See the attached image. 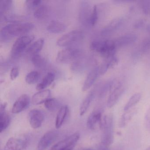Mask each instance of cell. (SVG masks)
Wrapping results in <instances>:
<instances>
[{
	"label": "cell",
	"mask_w": 150,
	"mask_h": 150,
	"mask_svg": "<svg viewBox=\"0 0 150 150\" xmlns=\"http://www.w3.org/2000/svg\"><path fill=\"white\" fill-rule=\"evenodd\" d=\"M34 24L31 23H13L5 26L1 30V41H7L14 37L22 36L31 31Z\"/></svg>",
	"instance_id": "cell-1"
},
{
	"label": "cell",
	"mask_w": 150,
	"mask_h": 150,
	"mask_svg": "<svg viewBox=\"0 0 150 150\" xmlns=\"http://www.w3.org/2000/svg\"><path fill=\"white\" fill-rule=\"evenodd\" d=\"M90 48L105 58L115 55L117 50L113 40H94L91 42Z\"/></svg>",
	"instance_id": "cell-2"
},
{
	"label": "cell",
	"mask_w": 150,
	"mask_h": 150,
	"mask_svg": "<svg viewBox=\"0 0 150 150\" xmlns=\"http://www.w3.org/2000/svg\"><path fill=\"white\" fill-rule=\"evenodd\" d=\"M100 128L103 131L102 144L109 146L114 141V120L113 115L110 114L103 118Z\"/></svg>",
	"instance_id": "cell-3"
},
{
	"label": "cell",
	"mask_w": 150,
	"mask_h": 150,
	"mask_svg": "<svg viewBox=\"0 0 150 150\" xmlns=\"http://www.w3.org/2000/svg\"><path fill=\"white\" fill-rule=\"evenodd\" d=\"M82 52L78 48H66L59 51L57 54L56 61L62 64H69L74 62L81 57Z\"/></svg>",
	"instance_id": "cell-4"
},
{
	"label": "cell",
	"mask_w": 150,
	"mask_h": 150,
	"mask_svg": "<svg viewBox=\"0 0 150 150\" xmlns=\"http://www.w3.org/2000/svg\"><path fill=\"white\" fill-rule=\"evenodd\" d=\"M84 37V33L81 30H72L59 38L57 41V44L59 47H68L80 42Z\"/></svg>",
	"instance_id": "cell-5"
},
{
	"label": "cell",
	"mask_w": 150,
	"mask_h": 150,
	"mask_svg": "<svg viewBox=\"0 0 150 150\" xmlns=\"http://www.w3.org/2000/svg\"><path fill=\"white\" fill-rule=\"evenodd\" d=\"M33 35H25L20 37L13 45L11 50V55L14 58H17L20 56L27 47L34 40Z\"/></svg>",
	"instance_id": "cell-6"
},
{
	"label": "cell",
	"mask_w": 150,
	"mask_h": 150,
	"mask_svg": "<svg viewBox=\"0 0 150 150\" xmlns=\"http://www.w3.org/2000/svg\"><path fill=\"white\" fill-rule=\"evenodd\" d=\"M80 135L77 132L54 145L50 150H72L79 139Z\"/></svg>",
	"instance_id": "cell-7"
},
{
	"label": "cell",
	"mask_w": 150,
	"mask_h": 150,
	"mask_svg": "<svg viewBox=\"0 0 150 150\" xmlns=\"http://www.w3.org/2000/svg\"><path fill=\"white\" fill-rule=\"evenodd\" d=\"M124 86L121 83L117 82L113 89L110 91L109 96L107 100V105L108 108L114 107L118 102L125 91Z\"/></svg>",
	"instance_id": "cell-8"
},
{
	"label": "cell",
	"mask_w": 150,
	"mask_h": 150,
	"mask_svg": "<svg viewBox=\"0 0 150 150\" xmlns=\"http://www.w3.org/2000/svg\"><path fill=\"white\" fill-rule=\"evenodd\" d=\"M58 137L57 132L50 131L45 133L42 137L38 145V150H45L50 146Z\"/></svg>",
	"instance_id": "cell-9"
},
{
	"label": "cell",
	"mask_w": 150,
	"mask_h": 150,
	"mask_svg": "<svg viewBox=\"0 0 150 150\" xmlns=\"http://www.w3.org/2000/svg\"><path fill=\"white\" fill-rule=\"evenodd\" d=\"M28 140L21 138H10L5 145L4 150H23L28 145Z\"/></svg>",
	"instance_id": "cell-10"
},
{
	"label": "cell",
	"mask_w": 150,
	"mask_h": 150,
	"mask_svg": "<svg viewBox=\"0 0 150 150\" xmlns=\"http://www.w3.org/2000/svg\"><path fill=\"white\" fill-rule=\"evenodd\" d=\"M44 118L43 113L39 110H32L29 113V122L30 126L33 129H37L40 128L43 122Z\"/></svg>",
	"instance_id": "cell-11"
},
{
	"label": "cell",
	"mask_w": 150,
	"mask_h": 150,
	"mask_svg": "<svg viewBox=\"0 0 150 150\" xmlns=\"http://www.w3.org/2000/svg\"><path fill=\"white\" fill-rule=\"evenodd\" d=\"M30 99L28 95H22L14 103L12 112L13 114H18L28 108L30 104Z\"/></svg>",
	"instance_id": "cell-12"
},
{
	"label": "cell",
	"mask_w": 150,
	"mask_h": 150,
	"mask_svg": "<svg viewBox=\"0 0 150 150\" xmlns=\"http://www.w3.org/2000/svg\"><path fill=\"white\" fill-rule=\"evenodd\" d=\"M92 10L89 4L85 1H82L80 7L79 18L81 24L84 26L90 25V19Z\"/></svg>",
	"instance_id": "cell-13"
},
{
	"label": "cell",
	"mask_w": 150,
	"mask_h": 150,
	"mask_svg": "<svg viewBox=\"0 0 150 150\" xmlns=\"http://www.w3.org/2000/svg\"><path fill=\"white\" fill-rule=\"evenodd\" d=\"M103 117L102 113L100 110H94L88 116L87 121V126L90 129H93L97 124L100 126Z\"/></svg>",
	"instance_id": "cell-14"
},
{
	"label": "cell",
	"mask_w": 150,
	"mask_h": 150,
	"mask_svg": "<svg viewBox=\"0 0 150 150\" xmlns=\"http://www.w3.org/2000/svg\"><path fill=\"white\" fill-rule=\"evenodd\" d=\"M124 20L123 18H117L110 22L102 30L101 34L103 36H107L117 30L123 24Z\"/></svg>",
	"instance_id": "cell-15"
},
{
	"label": "cell",
	"mask_w": 150,
	"mask_h": 150,
	"mask_svg": "<svg viewBox=\"0 0 150 150\" xmlns=\"http://www.w3.org/2000/svg\"><path fill=\"white\" fill-rule=\"evenodd\" d=\"M100 75L99 66L96 67L92 69L88 74L82 88V91H85L89 89L94 84Z\"/></svg>",
	"instance_id": "cell-16"
},
{
	"label": "cell",
	"mask_w": 150,
	"mask_h": 150,
	"mask_svg": "<svg viewBox=\"0 0 150 150\" xmlns=\"http://www.w3.org/2000/svg\"><path fill=\"white\" fill-rule=\"evenodd\" d=\"M137 37L134 34H128L113 40L116 48H120L126 45H129L134 43L137 40Z\"/></svg>",
	"instance_id": "cell-17"
},
{
	"label": "cell",
	"mask_w": 150,
	"mask_h": 150,
	"mask_svg": "<svg viewBox=\"0 0 150 150\" xmlns=\"http://www.w3.org/2000/svg\"><path fill=\"white\" fill-rule=\"evenodd\" d=\"M51 93L49 89H45L35 93L32 96L31 102L34 105H39L45 103L50 98Z\"/></svg>",
	"instance_id": "cell-18"
},
{
	"label": "cell",
	"mask_w": 150,
	"mask_h": 150,
	"mask_svg": "<svg viewBox=\"0 0 150 150\" xmlns=\"http://www.w3.org/2000/svg\"><path fill=\"white\" fill-rule=\"evenodd\" d=\"M67 28L66 25L59 21H52L46 28L47 31L53 34H60L66 31Z\"/></svg>",
	"instance_id": "cell-19"
},
{
	"label": "cell",
	"mask_w": 150,
	"mask_h": 150,
	"mask_svg": "<svg viewBox=\"0 0 150 150\" xmlns=\"http://www.w3.org/2000/svg\"><path fill=\"white\" fill-rule=\"evenodd\" d=\"M69 108L67 105H64L60 108L56 117L55 121L56 128L59 129L62 126L69 114Z\"/></svg>",
	"instance_id": "cell-20"
},
{
	"label": "cell",
	"mask_w": 150,
	"mask_h": 150,
	"mask_svg": "<svg viewBox=\"0 0 150 150\" xmlns=\"http://www.w3.org/2000/svg\"><path fill=\"white\" fill-rule=\"evenodd\" d=\"M137 112V110L136 109H131L129 110L125 111V113H124L119 121V127L120 128H124L130 122L132 117L136 115Z\"/></svg>",
	"instance_id": "cell-21"
},
{
	"label": "cell",
	"mask_w": 150,
	"mask_h": 150,
	"mask_svg": "<svg viewBox=\"0 0 150 150\" xmlns=\"http://www.w3.org/2000/svg\"><path fill=\"white\" fill-rule=\"evenodd\" d=\"M44 44V39L42 38H39L33 42L31 45H30L26 50V52L27 53L33 56L38 54V53L42 50Z\"/></svg>",
	"instance_id": "cell-22"
},
{
	"label": "cell",
	"mask_w": 150,
	"mask_h": 150,
	"mask_svg": "<svg viewBox=\"0 0 150 150\" xmlns=\"http://www.w3.org/2000/svg\"><path fill=\"white\" fill-rule=\"evenodd\" d=\"M55 79V74L52 72H49L45 76L42 80L38 84L36 89L38 91L45 90V88L51 85Z\"/></svg>",
	"instance_id": "cell-23"
},
{
	"label": "cell",
	"mask_w": 150,
	"mask_h": 150,
	"mask_svg": "<svg viewBox=\"0 0 150 150\" xmlns=\"http://www.w3.org/2000/svg\"><path fill=\"white\" fill-rule=\"evenodd\" d=\"M94 91H92L87 95L81 103L79 113L81 116L83 115L86 112L95 97Z\"/></svg>",
	"instance_id": "cell-24"
},
{
	"label": "cell",
	"mask_w": 150,
	"mask_h": 150,
	"mask_svg": "<svg viewBox=\"0 0 150 150\" xmlns=\"http://www.w3.org/2000/svg\"><path fill=\"white\" fill-rule=\"evenodd\" d=\"M10 117L6 110H0V132H2L9 126Z\"/></svg>",
	"instance_id": "cell-25"
},
{
	"label": "cell",
	"mask_w": 150,
	"mask_h": 150,
	"mask_svg": "<svg viewBox=\"0 0 150 150\" xmlns=\"http://www.w3.org/2000/svg\"><path fill=\"white\" fill-rule=\"evenodd\" d=\"M141 96H142L141 94L139 93H136L133 94L129 98V100L125 104L124 108V110L125 111L131 109L140 101Z\"/></svg>",
	"instance_id": "cell-26"
},
{
	"label": "cell",
	"mask_w": 150,
	"mask_h": 150,
	"mask_svg": "<svg viewBox=\"0 0 150 150\" xmlns=\"http://www.w3.org/2000/svg\"><path fill=\"white\" fill-rule=\"evenodd\" d=\"M49 8L45 5H41L35 9L34 16L35 18L38 20H42L45 18L48 14Z\"/></svg>",
	"instance_id": "cell-27"
},
{
	"label": "cell",
	"mask_w": 150,
	"mask_h": 150,
	"mask_svg": "<svg viewBox=\"0 0 150 150\" xmlns=\"http://www.w3.org/2000/svg\"><path fill=\"white\" fill-rule=\"evenodd\" d=\"M45 107L49 111H56L58 109H60V103L55 98H50L44 103Z\"/></svg>",
	"instance_id": "cell-28"
},
{
	"label": "cell",
	"mask_w": 150,
	"mask_h": 150,
	"mask_svg": "<svg viewBox=\"0 0 150 150\" xmlns=\"http://www.w3.org/2000/svg\"><path fill=\"white\" fill-rule=\"evenodd\" d=\"M40 74L36 71H32L29 73L25 78L26 82L28 84H34L37 83L40 79Z\"/></svg>",
	"instance_id": "cell-29"
},
{
	"label": "cell",
	"mask_w": 150,
	"mask_h": 150,
	"mask_svg": "<svg viewBox=\"0 0 150 150\" xmlns=\"http://www.w3.org/2000/svg\"><path fill=\"white\" fill-rule=\"evenodd\" d=\"M31 61L35 66L38 68H42L46 64L44 58L39 54L33 55L31 58Z\"/></svg>",
	"instance_id": "cell-30"
},
{
	"label": "cell",
	"mask_w": 150,
	"mask_h": 150,
	"mask_svg": "<svg viewBox=\"0 0 150 150\" xmlns=\"http://www.w3.org/2000/svg\"><path fill=\"white\" fill-rule=\"evenodd\" d=\"M13 5V1L4 0L0 2V14L3 15L11 9Z\"/></svg>",
	"instance_id": "cell-31"
},
{
	"label": "cell",
	"mask_w": 150,
	"mask_h": 150,
	"mask_svg": "<svg viewBox=\"0 0 150 150\" xmlns=\"http://www.w3.org/2000/svg\"><path fill=\"white\" fill-rule=\"evenodd\" d=\"M98 8L96 6H94L92 9V13L90 19V25L93 26L96 25L98 21Z\"/></svg>",
	"instance_id": "cell-32"
},
{
	"label": "cell",
	"mask_w": 150,
	"mask_h": 150,
	"mask_svg": "<svg viewBox=\"0 0 150 150\" xmlns=\"http://www.w3.org/2000/svg\"><path fill=\"white\" fill-rule=\"evenodd\" d=\"M42 1L40 0H34V1H27L26 5L29 8H36L42 5Z\"/></svg>",
	"instance_id": "cell-33"
},
{
	"label": "cell",
	"mask_w": 150,
	"mask_h": 150,
	"mask_svg": "<svg viewBox=\"0 0 150 150\" xmlns=\"http://www.w3.org/2000/svg\"><path fill=\"white\" fill-rule=\"evenodd\" d=\"M141 4L142 11L146 14H150V1H142Z\"/></svg>",
	"instance_id": "cell-34"
},
{
	"label": "cell",
	"mask_w": 150,
	"mask_h": 150,
	"mask_svg": "<svg viewBox=\"0 0 150 150\" xmlns=\"http://www.w3.org/2000/svg\"><path fill=\"white\" fill-rule=\"evenodd\" d=\"M20 73V70L18 67H13L10 72V79L12 81L15 80L18 77Z\"/></svg>",
	"instance_id": "cell-35"
},
{
	"label": "cell",
	"mask_w": 150,
	"mask_h": 150,
	"mask_svg": "<svg viewBox=\"0 0 150 150\" xmlns=\"http://www.w3.org/2000/svg\"><path fill=\"white\" fill-rule=\"evenodd\" d=\"M145 124L146 127L149 131H150V108H149L146 113L145 117Z\"/></svg>",
	"instance_id": "cell-36"
},
{
	"label": "cell",
	"mask_w": 150,
	"mask_h": 150,
	"mask_svg": "<svg viewBox=\"0 0 150 150\" xmlns=\"http://www.w3.org/2000/svg\"><path fill=\"white\" fill-rule=\"evenodd\" d=\"M143 49L144 50H147L150 49V38L146 40L143 43Z\"/></svg>",
	"instance_id": "cell-37"
},
{
	"label": "cell",
	"mask_w": 150,
	"mask_h": 150,
	"mask_svg": "<svg viewBox=\"0 0 150 150\" xmlns=\"http://www.w3.org/2000/svg\"><path fill=\"white\" fill-rule=\"evenodd\" d=\"M144 24V22L143 21H139L137 22L135 25V27L136 28H140L143 26Z\"/></svg>",
	"instance_id": "cell-38"
},
{
	"label": "cell",
	"mask_w": 150,
	"mask_h": 150,
	"mask_svg": "<svg viewBox=\"0 0 150 150\" xmlns=\"http://www.w3.org/2000/svg\"><path fill=\"white\" fill-rule=\"evenodd\" d=\"M146 30H147V31H148L149 32H150V24L148 25V26L146 27Z\"/></svg>",
	"instance_id": "cell-39"
},
{
	"label": "cell",
	"mask_w": 150,
	"mask_h": 150,
	"mask_svg": "<svg viewBox=\"0 0 150 150\" xmlns=\"http://www.w3.org/2000/svg\"><path fill=\"white\" fill-rule=\"evenodd\" d=\"M144 150H150V146H149V147H147V148H146V149Z\"/></svg>",
	"instance_id": "cell-40"
},
{
	"label": "cell",
	"mask_w": 150,
	"mask_h": 150,
	"mask_svg": "<svg viewBox=\"0 0 150 150\" xmlns=\"http://www.w3.org/2000/svg\"></svg>",
	"instance_id": "cell-41"
}]
</instances>
